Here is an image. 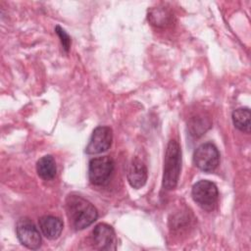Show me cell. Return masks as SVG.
<instances>
[{
  "label": "cell",
  "instance_id": "cell-13",
  "mask_svg": "<svg viewBox=\"0 0 251 251\" xmlns=\"http://www.w3.org/2000/svg\"><path fill=\"white\" fill-rule=\"evenodd\" d=\"M211 126V121L203 115H198L190 119L188 123V130L194 137H199L205 133Z\"/></svg>",
  "mask_w": 251,
  "mask_h": 251
},
{
  "label": "cell",
  "instance_id": "cell-4",
  "mask_svg": "<svg viewBox=\"0 0 251 251\" xmlns=\"http://www.w3.org/2000/svg\"><path fill=\"white\" fill-rule=\"evenodd\" d=\"M195 166L206 173L214 171L220 163V153L218 148L211 142L199 145L193 154Z\"/></svg>",
  "mask_w": 251,
  "mask_h": 251
},
{
  "label": "cell",
  "instance_id": "cell-7",
  "mask_svg": "<svg viewBox=\"0 0 251 251\" xmlns=\"http://www.w3.org/2000/svg\"><path fill=\"white\" fill-rule=\"evenodd\" d=\"M113 141V131L109 126H97L89 138L85 147V153L89 155L99 154L107 151Z\"/></svg>",
  "mask_w": 251,
  "mask_h": 251
},
{
  "label": "cell",
  "instance_id": "cell-10",
  "mask_svg": "<svg viewBox=\"0 0 251 251\" xmlns=\"http://www.w3.org/2000/svg\"><path fill=\"white\" fill-rule=\"evenodd\" d=\"M38 224L43 235L51 240L58 238L64 227L63 222L55 216H43L39 219Z\"/></svg>",
  "mask_w": 251,
  "mask_h": 251
},
{
  "label": "cell",
  "instance_id": "cell-9",
  "mask_svg": "<svg viewBox=\"0 0 251 251\" xmlns=\"http://www.w3.org/2000/svg\"><path fill=\"white\" fill-rule=\"evenodd\" d=\"M147 168L144 163L138 159H134L127 170L126 177L131 187L140 188L142 187L147 180Z\"/></svg>",
  "mask_w": 251,
  "mask_h": 251
},
{
  "label": "cell",
  "instance_id": "cell-6",
  "mask_svg": "<svg viewBox=\"0 0 251 251\" xmlns=\"http://www.w3.org/2000/svg\"><path fill=\"white\" fill-rule=\"evenodd\" d=\"M19 241L28 249H38L41 245V235L39 230L28 219H21L16 227Z\"/></svg>",
  "mask_w": 251,
  "mask_h": 251
},
{
  "label": "cell",
  "instance_id": "cell-11",
  "mask_svg": "<svg viewBox=\"0 0 251 251\" xmlns=\"http://www.w3.org/2000/svg\"><path fill=\"white\" fill-rule=\"evenodd\" d=\"M37 175L44 180L53 179L57 173L56 162L51 155H45L36 163Z\"/></svg>",
  "mask_w": 251,
  "mask_h": 251
},
{
  "label": "cell",
  "instance_id": "cell-2",
  "mask_svg": "<svg viewBox=\"0 0 251 251\" xmlns=\"http://www.w3.org/2000/svg\"><path fill=\"white\" fill-rule=\"evenodd\" d=\"M181 168V150L177 141L170 140L167 146L164 173H163V188L166 190L175 189L180 174Z\"/></svg>",
  "mask_w": 251,
  "mask_h": 251
},
{
  "label": "cell",
  "instance_id": "cell-5",
  "mask_svg": "<svg viewBox=\"0 0 251 251\" xmlns=\"http://www.w3.org/2000/svg\"><path fill=\"white\" fill-rule=\"evenodd\" d=\"M114 161L109 156L91 159L88 165V178L94 185L105 184L114 171Z\"/></svg>",
  "mask_w": 251,
  "mask_h": 251
},
{
  "label": "cell",
  "instance_id": "cell-3",
  "mask_svg": "<svg viewBox=\"0 0 251 251\" xmlns=\"http://www.w3.org/2000/svg\"><path fill=\"white\" fill-rule=\"evenodd\" d=\"M191 194L193 200L202 209L207 211L213 210L219 199V191L217 185L207 179L197 181L192 186Z\"/></svg>",
  "mask_w": 251,
  "mask_h": 251
},
{
  "label": "cell",
  "instance_id": "cell-14",
  "mask_svg": "<svg viewBox=\"0 0 251 251\" xmlns=\"http://www.w3.org/2000/svg\"><path fill=\"white\" fill-rule=\"evenodd\" d=\"M148 20L155 26H166L172 21V15L166 9L153 8L148 13Z\"/></svg>",
  "mask_w": 251,
  "mask_h": 251
},
{
  "label": "cell",
  "instance_id": "cell-12",
  "mask_svg": "<svg viewBox=\"0 0 251 251\" xmlns=\"http://www.w3.org/2000/svg\"><path fill=\"white\" fill-rule=\"evenodd\" d=\"M250 110L249 108H239L232 113V122L234 126L240 131L250 132Z\"/></svg>",
  "mask_w": 251,
  "mask_h": 251
},
{
  "label": "cell",
  "instance_id": "cell-8",
  "mask_svg": "<svg viewBox=\"0 0 251 251\" xmlns=\"http://www.w3.org/2000/svg\"><path fill=\"white\" fill-rule=\"evenodd\" d=\"M92 240L96 248L113 250L116 248V234L113 227L107 224H98L92 230Z\"/></svg>",
  "mask_w": 251,
  "mask_h": 251
},
{
  "label": "cell",
  "instance_id": "cell-1",
  "mask_svg": "<svg viewBox=\"0 0 251 251\" xmlns=\"http://www.w3.org/2000/svg\"><path fill=\"white\" fill-rule=\"evenodd\" d=\"M66 211L70 224L77 230L91 226L98 218L96 208L78 195H69L66 200Z\"/></svg>",
  "mask_w": 251,
  "mask_h": 251
},
{
  "label": "cell",
  "instance_id": "cell-15",
  "mask_svg": "<svg viewBox=\"0 0 251 251\" xmlns=\"http://www.w3.org/2000/svg\"><path fill=\"white\" fill-rule=\"evenodd\" d=\"M55 31L56 33L58 34V36L60 37V40H61V43L63 45V48L66 52L69 51L70 49V46H71V37L69 36V34L65 31V29H63L61 26L57 25L56 28H55Z\"/></svg>",
  "mask_w": 251,
  "mask_h": 251
}]
</instances>
